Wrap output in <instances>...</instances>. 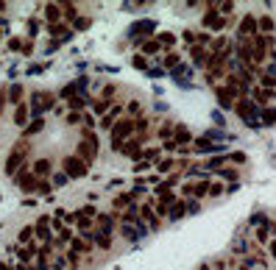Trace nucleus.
<instances>
[{"mask_svg":"<svg viewBox=\"0 0 276 270\" xmlns=\"http://www.w3.org/2000/svg\"><path fill=\"white\" fill-rule=\"evenodd\" d=\"M142 50H145V56H154V53H159V50H162V45L156 42V39H151V42H145V45H142Z\"/></svg>","mask_w":276,"mask_h":270,"instance_id":"473e14b6","label":"nucleus"},{"mask_svg":"<svg viewBox=\"0 0 276 270\" xmlns=\"http://www.w3.org/2000/svg\"><path fill=\"white\" fill-rule=\"evenodd\" d=\"M36 251H39V248H36V245H23V248H20V262H23V265H31V262H34V256H36Z\"/></svg>","mask_w":276,"mask_h":270,"instance_id":"a211bd4d","label":"nucleus"},{"mask_svg":"<svg viewBox=\"0 0 276 270\" xmlns=\"http://www.w3.org/2000/svg\"><path fill=\"white\" fill-rule=\"evenodd\" d=\"M151 31H154V23H151V20H145V23H137L131 34H134V36H145V34H151Z\"/></svg>","mask_w":276,"mask_h":270,"instance_id":"cd10ccee","label":"nucleus"},{"mask_svg":"<svg viewBox=\"0 0 276 270\" xmlns=\"http://www.w3.org/2000/svg\"><path fill=\"white\" fill-rule=\"evenodd\" d=\"M173 167H176V159H165V162H159V173H170Z\"/></svg>","mask_w":276,"mask_h":270,"instance_id":"4c0bfd02","label":"nucleus"},{"mask_svg":"<svg viewBox=\"0 0 276 270\" xmlns=\"http://www.w3.org/2000/svg\"><path fill=\"white\" fill-rule=\"evenodd\" d=\"M262 84H265V89H274L276 87V78H274V75H268V73H262Z\"/></svg>","mask_w":276,"mask_h":270,"instance_id":"a19ab883","label":"nucleus"},{"mask_svg":"<svg viewBox=\"0 0 276 270\" xmlns=\"http://www.w3.org/2000/svg\"><path fill=\"white\" fill-rule=\"evenodd\" d=\"M129 112L131 114H139V112H142V106H139L137 100H131V103H129Z\"/></svg>","mask_w":276,"mask_h":270,"instance_id":"09e8293b","label":"nucleus"},{"mask_svg":"<svg viewBox=\"0 0 276 270\" xmlns=\"http://www.w3.org/2000/svg\"><path fill=\"white\" fill-rule=\"evenodd\" d=\"M98 231H104V234H112L114 231V218L112 215H98Z\"/></svg>","mask_w":276,"mask_h":270,"instance_id":"4be33fe9","label":"nucleus"},{"mask_svg":"<svg viewBox=\"0 0 276 270\" xmlns=\"http://www.w3.org/2000/svg\"><path fill=\"white\" fill-rule=\"evenodd\" d=\"M78 159H84L86 165L89 162H95L98 156V140H95V134H89V128H84V140L78 142Z\"/></svg>","mask_w":276,"mask_h":270,"instance_id":"f257e3e1","label":"nucleus"},{"mask_svg":"<svg viewBox=\"0 0 276 270\" xmlns=\"http://www.w3.org/2000/svg\"><path fill=\"white\" fill-rule=\"evenodd\" d=\"M257 17H251V14H246V17L240 20V34L243 36H251V39H254V36H257Z\"/></svg>","mask_w":276,"mask_h":270,"instance_id":"4468645a","label":"nucleus"},{"mask_svg":"<svg viewBox=\"0 0 276 270\" xmlns=\"http://www.w3.org/2000/svg\"><path fill=\"white\" fill-rule=\"evenodd\" d=\"M257 28H259V31H262V34H271V36H274V20H271V17H262V20H257Z\"/></svg>","mask_w":276,"mask_h":270,"instance_id":"c85d7f7f","label":"nucleus"},{"mask_svg":"<svg viewBox=\"0 0 276 270\" xmlns=\"http://www.w3.org/2000/svg\"><path fill=\"white\" fill-rule=\"evenodd\" d=\"M274 95H276L274 89H265V87L254 89V100H257V103H268V100H271V98H274Z\"/></svg>","mask_w":276,"mask_h":270,"instance_id":"a878e982","label":"nucleus"},{"mask_svg":"<svg viewBox=\"0 0 276 270\" xmlns=\"http://www.w3.org/2000/svg\"><path fill=\"white\" fill-rule=\"evenodd\" d=\"M86 162L84 159H78V156H67L64 159V175H67V178H84L86 175Z\"/></svg>","mask_w":276,"mask_h":270,"instance_id":"7ed1b4c3","label":"nucleus"},{"mask_svg":"<svg viewBox=\"0 0 276 270\" xmlns=\"http://www.w3.org/2000/svg\"><path fill=\"white\" fill-rule=\"evenodd\" d=\"M70 248L81 256V253H89V251H92V243H86V240H81V237H73V240H70Z\"/></svg>","mask_w":276,"mask_h":270,"instance_id":"aec40b11","label":"nucleus"},{"mask_svg":"<svg viewBox=\"0 0 276 270\" xmlns=\"http://www.w3.org/2000/svg\"><path fill=\"white\" fill-rule=\"evenodd\" d=\"M190 53H193V61H195L198 67H207V61H209V50L204 48V45H193Z\"/></svg>","mask_w":276,"mask_h":270,"instance_id":"f3484780","label":"nucleus"},{"mask_svg":"<svg viewBox=\"0 0 276 270\" xmlns=\"http://www.w3.org/2000/svg\"><path fill=\"white\" fill-rule=\"evenodd\" d=\"M218 9L223 11V14H229V11L234 9V3H232V0H226V3H218Z\"/></svg>","mask_w":276,"mask_h":270,"instance_id":"c03bdc74","label":"nucleus"},{"mask_svg":"<svg viewBox=\"0 0 276 270\" xmlns=\"http://www.w3.org/2000/svg\"><path fill=\"white\" fill-rule=\"evenodd\" d=\"M117 114H120V106H114V109H109V112H106V117H104V125H106V128H112V125H114V117H117Z\"/></svg>","mask_w":276,"mask_h":270,"instance_id":"7c9ffc66","label":"nucleus"},{"mask_svg":"<svg viewBox=\"0 0 276 270\" xmlns=\"http://www.w3.org/2000/svg\"><path fill=\"white\" fill-rule=\"evenodd\" d=\"M181 192L198 200V198H204V195H209V181H193V184H187V187H181Z\"/></svg>","mask_w":276,"mask_h":270,"instance_id":"9d476101","label":"nucleus"},{"mask_svg":"<svg viewBox=\"0 0 276 270\" xmlns=\"http://www.w3.org/2000/svg\"><path fill=\"white\" fill-rule=\"evenodd\" d=\"M114 98V87H104V100H112Z\"/></svg>","mask_w":276,"mask_h":270,"instance_id":"3c124183","label":"nucleus"},{"mask_svg":"<svg viewBox=\"0 0 276 270\" xmlns=\"http://www.w3.org/2000/svg\"><path fill=\"white\" fill-rule=\"evenodd\" d=\"M215 95H218V103L223 106V109H234V92L232 87H215Z\"/></svg>","mask_w":276,"mask_h":270,"instance_id":"9b49d317","label":"nucleus"},{"mask_svg":"<svg viewBox=\"0 0 276 270\" xmlns=\"http://www.w3.org/2000/svg\"><path fill=\"white\" fill-rule=\"evenodd\" d=\"M204 25L212 28V31H221V28L226 25V20H223V17H218V11H215V9H207V14H204Z\"/></svg>","mask_w":276,"mask_h":270,"instance_id":"2eb2a0df","label":"nucleus"},{"mask_svg":"<svg viewBox=\"0 0 276 270\" xmlns=\"http://www.w3.org/2000/svg\"><path fill=\"white\" fill-rule=\"evenodd\" d=\"M165 67H179V53H170V56H165Z\"/></svg>","mask_w":276,"mask_h":270,"instance_id":"58836bf2","label":"nucleus"},{"mask_svg":"<svg viewBox=\"0 0 276 270\" xmlns=\"http://www.w3.org/2000/svg\"><path fill=\"white\" fill-rule=\"evenodd\" d=\"M78 120H81V114H78V112H70L67 114V123H78Z\"/></svg>","mask_w":276,"mask_h":270,"instance_id":"4d7b16f0","label":"nucleus"},{"mask_svg":"<svg viewBox=\"0 0 276 270\" xmlns=\"http://www.w3.org/2000/svg\"><path fill=\"white\" fill-rule=\"evenodd\" d=\"M70 106H73V109H81V106H84V98H70Z\"/></svg>","mask_w":276,"mask_h":270,"instance_id":"8fccbe9b","label":"nucleus"},{"mask_svg":"<svg viewBox=\"0 0 276 270\" xmlns=\"http://www.w3.org/2000/svg\"><path fill=\"white\" fill-rule=\"evenodd\" d=\"M232 162L234 165H243L246 162V153H232Z\"/></svg>","mask_w":276,"mask_h":270,"instance_id":"603ef678","label":"nucleus"},{"mask_svg":"<svg viewBox=\"0 0 276 270\" xmlns=\"http://www.w3.org/2000/svg\"><path fill=\"white\" fill-rule=\"evenodd\" d=\"M221 175H223V178H232V181H234V178H237V173H234V170H226V167H223V170H221Z\"/></svg>","mask_w":276,"mask_h":270,"instance_id":"864d4df0","label":"nucleus"},{"mask_svg":"<svg viewBox=\"0 0 276 270\" xmlns=\"http://www.w3.org/2000/svg\"><path fill=\"white\" fill-rule=\"evenodd\" d=\"M156 42H159V45H167V48H170V45H176V36L165 31V34H159V39H156Z\"/></svg>","mask_w":276,"mask_h":270,"instance_id":"e433bc0d","label":"nucleus"},{"mask_svg":"<svg viewBox=\"0 0 276 270\" xmlns=\"http://www.w3.org/2000/svg\"><path fill=\"white\" fill-rule=\"evenodd\" d=\"M223 192V184H209V195H221Z\"/></svg>","mask_w":276,"mask_h":270,"instance_id":"a18cd8bd","label":"nucleus"},{"mask_svg":"<svg viewBox=\"0 0 276 270\" xmlns=\"http://www.w3.org/2000/svg\"><path fill=\"white\" fill-rule=\"evenodd\" d=\"M262 123H265V125H276V109H265V114H262Z\"/></svg>","mask_w":276,"mask_h":270,"instance_id":"c9c22d12","label":"nucleus"},{"mask_svg":"<svg viewBox=\"0 0 276 270\" xmlns=\"http://www.w3.org/2000/svg\"><path fill=\"white\" fill-rule=\"evenodd\" d=\"M59 6H64L61 11H64V17H67V20H76V14H78V11H76V3H59Z\"/></svg>","mask_w":276,"mask_h":270,"instance_id":"f704fd0d","label":"nucleus"},{"mask_svg":"<svg viewBox=\"0 0 276 270\" xmlns=\"http://www.w3.org/2000/svg\"><path fill=\"white\" fill-rule=\"evenodd\" d=\"M131 64H134V67H137V70H145V67H148L145 56H134V59H131Z\"/></svg>","mask_w":276,"mask_h":270,"instance_id":"ea45409f","label":"nucleus"},{"mask_svg":"<svg viewBox=\"0 0 276 270\" xmlns=\"http://www.w3.org/2000/svg\"><path fill=\"white\" fill-rule=\"evenodd\" d=\"M234 112H237L243 120L248 123V120H251V114H254V103H251L248 98H240V100H234Z\"/></svg>","mask_w":276,"mask_h":270,"instance_id":"ddd939ff","label":"nucleus"},{"mask_svg":"<svg viewBox=\"0 0 276 270\" xmlns=\"http://www.w3.org/2000/svg\"><path fill=\"white\" fill-rule=\"evenodd\" d=\"M64 181H67V175L61 173V175H56V178H53V184H56V187H64Z\"/></svg>","mask_w":276,"mask_h":270,"instance_id":"5fc2aeb1","label":"nucleus"},{"mask_svg":"<svg viewBox=\"0 0 276 270\" xmlns=\"http://www.w3.org/2000/svg\"><path fill=\"white\" fill-rule=\"evenodd\" d=\"M36 192H51V184H48V181L42 178V181L36 184Z\"/></svg>","mask_w":276,"mask_h":270,"instance_id":"de8ad7c7","label":"nucleus"},{"mask_svg":"<svg viewBox=\"0 0 276 270\" xmlns=\"http://www.w3.org/2000/svg\"><path fill=\"white\" fill-rule=\"evenodd\" d=\"M0 36H3V31H0Z\"/></svg>","mask_w":276,"mask_h":270,"instance_id":"e2e57ef3","label":"nucleus"},{"mask_svg":"<svg viewBox=\"0 0 276 270\" xmlns=\"http://www.w3.org/2000/svg\"><path fill=\"white\" fill-rule=\"evenodd\" d=\"M28 153V142L26 140H20L17 142V148L9 153V159H6V173L9 175H17L20 173V167H23V159H26Z\"/></svg>","mask_w":276,"mask_h":270,"instance_id":"f03ea898","label":"nucleus"},{"mask_svg":"<svg viewBox=\"0 0 276 270\" xmlns=\"http://www.w3.org/2000/svg\"><path fill=\"white\" fill-rule=\"evenodd\" d=\"M0 270H11V268L6 265V262H0Z\"/></svg>","mask_w":276,"mask_h":270,"instance_id":"680f3d73","label":"nucleus"},{"mask_svg":"<svg viewBox=\"0 0 276 270\" xmlns=\"http://www.w3.org/2000/svg\"><path fill=\"white\" fill-rule=\"evenodd\" d=\"M134 131H137V120H117L112 125V142H123Z\"/></svg>","mask_w":276,"mask_h":270,"instance_id":"20e7f679","label":"nucleus"},{"mask_svg":"<svg viewBox=\"0 0 276 270\" xmlns=\"http://www.w3.org/2000/svg\"><path fill=\"white\" fill-rule=\"evenodd\" d=\"M84 240L98 245V248H104V251L112 248V240H109V234H104V231H92V228H89V231H84Z\"/></svg>","mask_w":276,"mask_h":270,"instance_id":"1a4fd4ad","label":"nucleus"},{"mask_svg":"<svg viewBox=\"0 0 276 270\" xmlns=\"http://www.w3.org/2000/svg\"><path fill=\"white\" fill-rule=\"evenodd\" d=\"M67 262H70V268H78V253L76 251H67Z\"/></svg>","mask_w":276,"mask_h":270,"instance_id":"37998d69","label":"nucleus"},{"mask_svg":"<svg viewBox=\"0 0 276 270\" xmlns=\"http://www.w3.org/2000/svg\"><path fill=\"white\" fill-rule=\"evenodd\" d=\"M42 117H34V123H31V125H26V134H23V140H28V137H31V134H36V131H42Z\"/></svg>","mask_w":276,"mask_h":270,"instance_id":"c756f323","label":"nucleus"},{"mask_svg":"<svg viewBox=\"0 0 276 270\" xmlns=\"http://www.w3.org/2000/svg\"><path fill=\"white\" fill-rule=\"evenodd\" d=\"M53 100H56V98L48 95V92H34V95H31V106H28V109L39 117L45 109H51V106H53Z\"/></svg>","mask_w":276,"mask_h":270,"instance_id":"39448f33","label":"nucleus"},{"mask_svg":"<svg viewBox=\"0 0 276 270\" xmlns=\"http://www.w3.org/2000/svg\"><path fill=\"white\" fill-rule=\"evenodd\" d=\"M51 170H53L51 159H36V162H34V170H31V173L39 178V175H51Z\"/></svg>","mask_w":276,"mask_h":270,"instance_id":"6ab92c4d","label":"nucleus"},{"mask_svg":"<svg viewBox=\"0 0 276 270\" xmlns=\"http://www.w3.org/2000/svg\"><path fill=\"white\" fill-rule=\"evenodd\" d=\"M137 200V192L131 190V192H123V195H117L114 198V209H123V206H129V203H134Z\"/></svg>","mask_w":276,"mask_h":270,"instance_id":"5701e85b","label":"nucleus"},{"mask_svg":"<svg viewBox=\"0 0 276 270\" xmlns=\"http://www.w3.org/2000/svg\"><path fill=\"white\" fill-rule=\"evenodd\" d=\"M64 31H67L64 23H53V25H48V34H51V36H61Z\"/></svg>","mask_w":276,"mask_h":270,"instance_id":"72a5a7b5","label":"nucleus"},{"mask_svg":"<svg viewBox=\"0 0 276 270\" xmlns=\"http://www.w3.org/2000/svg\"><path fill=\"white\" fill-rule=\"evenodd\" d=\"M139 220H142V223H148V226H151V231H156V228H159V218H156V212H154V206H151V203H145V206L139 209Z\"/></svg>","mask_w":276,"mask_h":270,"instance_id":"f8f14e48","label":"nucleus"},{"mask_svg":"<svg viewBox=\"0 0 276 270\" xmlns=\"http://www.w3.org/2000/svg\"><path fill=\"white\" fill-rule=\"evenodd\" d=\"M31 237H34V226H26V228H20V237H17V240L23 245H28V243H31Z\"/></svg>","mask_w":276,"mask_h":270,"instance_id":"2f4dec72","label":"nucleus"},{"mask_svg":"<svg viewBox=\"0 0 276 270\" xmlns=\"http://www.w3.org/2000/svg\"><path fill=\"white\" fill-rule=\"evenodd\" d=\"M9 50H23V39H17V36L9 39Z\"/></svg>","mask_w":276,"mask_h":270,"instance_id":"79ce46f5","label":"nucleus"},{"mask_svg":"<svg viewBox=\"0 0 276 270\" xmlns=\"http://www.w3.org/2000/svg\"><path fill=\"white\" fill-rule=\"evenodd\" d=\"M59 17H61L59 3H48V6H45V20H48V25H53V23H56Z\"/></svg>","mask_w":276,"mask_h":270,"instance_id":"412c9836","label":"nucleus"},{"mask_svg":"<svg viewBox=\"0 0 276 270\" xmlns=\"http://www.w3.org/2000/svg\"><path fill=\"white\" fill-rule=\"evenodd\" d=\"M53 270H64V262H61V259H56V268H53Z\"/></svg>","mask_w":276,"mask_h":270,"instance_id":"052dcab7","label":"nucleus"},{"mask_svg":"<svg viewBox=\"0 0 276 270\" xmlns=\"http://www.w3.org/2000/svg\"><path fill=\"white\" fill-rule=\"evenodd\" d=\"M184 215H187V200L176 198V200L170 203V209H167V218H170V220H181Z\"/></svg>","mask_w":276,"mask_h":270,"instance_id":"dca6fc26","label":"nucleus"},{"mask_svg":"<svg viewBox=\"0 0 276 270\" xmlns=\"http://www.w3.org/2000/svg\"><path fill=\"white\" fill-rule=\"evenodd\" d=\"M23 92H26V89L20 87V84H11V89L6 92V95H9L11 103H23Z\"/></svg>","mask_w":276,"mask_h":270,"instance_id":"bb28decb","label":"nucleus"},{"mask_svg":"<svg viewBox=\"0 0 276 270\" xmlns=\"http://www.w3.org/2000/svg\"><path fill=\"white\" fill-rule=\"evenodd\" d=\"M148 231H151V228H145V223H137V226H126V223H123V226H120V234L126 237L129 243H139Z\"/></svg>","mask_w":276,"mask_h":270,"instance_id":"0eeeda50","label":"nucleus"},{"mask_svg":"<svg viewBox=\"0 0 276 270\" xmlns=\"http://www.w3.org/2000/svg\"><path fill=\"white\" fill-rule=\"evenodd\" d=\"M34 234L39 237V240H45V245H51V243H53V223H51V218H48V215H42V218L36 220Z\"/></svg>","mask_w":276,"mask_h":270,"instance_id":"423d86ee","label":"nucleus"},{"mask_svg":"<svg viewBox=\"0 0 276 270\" xmlns=\"http://www.w3.org/2000/svg\"><path fill=\"white\" fill-rule=\"evenodd\" d=\"M31 50H34V45H31V42H23V50H20V53H26V56H28Z\"/></svg>","mask_w":276,"mask_h":270,"instance_id":"13d9d810","label":"nucleus"},{"mask_svg":"<svg viewBox=\"0 0 276 270\" xmlns=\"http://www.w3.org/2000/svg\"><path fill=\"white\" fill-rule=\"evenodd\" d=\"M14 181H17V187H20L23 192H34L36 184H39V181H36V175L28 173V170H20V173L14 175Z\"/></svg>","mask_w":276,"mask_h":270,"instance_id":"6e6552de","label":"nucleus"},{"mask_svg":"<svg viewBox=\"0 0 276 270\" xmlns=\"http://www.w3.org/2000/svg\"><path fill=\"white\" fill-rule=\"evenodd\" d=\"M6 106V89H0V109Z\"/></svg>","mask_w":276,"mask_h":270,"instance_id":"bf43d9fd","label":"nucleus"},{"mask_svg":"<svg viewBox=\"0 0 276 270\" xmlns=\"http://www.w3.org/2000/svg\"><path fill=\"white\" fill-rule=\"evenodd\" d=\"M170 134H173V125H162V131H159V137H162V140H167Z\"/></svg>","mask_w":276,"mask_h":270,"instance_id":"49530a36","label":"nucleus"},{"mask_svg":"<svg viewBox=\"0 0 276 270\" xmlns=\"http://www.w3.org/2000/svg\"><path fill=\"white\" fill-rule=\"evenodd\" d=\"M193 137H190V131H187V125H176V145H187V142H190Z\"/></svg>","mask_w":276,"mask_h":270,"instance_id":"393cba45","label":"nucleus"},{"mask_svg":"<svg viewBox=\"0 0 276 270\" xmlns=\"http://www.w3.org/2000/svg\"><path fill=\"white\" fill-rule=\"evenodd\" d=\"M28 114H31V109H28L26 103H20V106H17V112H14V123H17V125H23V128H26V123L31 120Z\"/></svg>","mask_w":276,"mask_h":270,"instance_id":"b1692460","label":"nucleus"},{"mask_svg":"<svg viewBox=\"0 0 276 270\" xmlns=\"http://www.w3.org/2000/svg\"><path fill=\"white\" fill-rule=\"evenodd\" d=\"M109 109V100H101V103H95V112H106Z\"/></svg>","mask_w":276,"mask_h":270,"instance_id":"6e6d98bb","label":"nucleus"}]
</instances>
